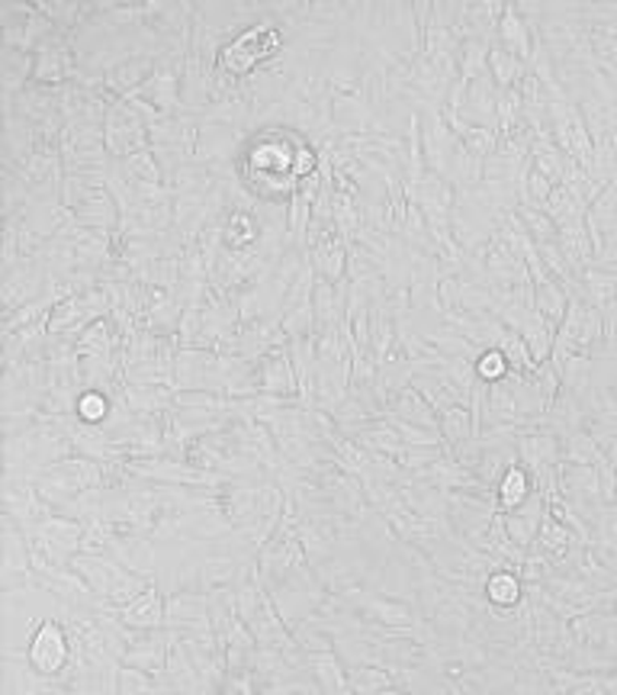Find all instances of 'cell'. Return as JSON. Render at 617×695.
Instances as JSON below:
<instances>
[{
	"label": "cell",
	"mask_w": 617,
	"mask_h": 695,
	"mask_svg": "<svg viewBox=\"0 0 617 695\" xmlns=\"http://www.w3.org/2000/svg\"><path fill=\"white\" fill-rule=\"evenodd\" d=\"M377 695H409V693H402V690H396V686H389V690H382V693Z\"/></svg>",
	"instance_id": "cell-31"
},
{
	"label": "cell",
	"mask_w": 617,
	"mask_h": 695,
	"mask_svg": "<svg viewBox=\"0 0 617 695\" xmlns=\"http://www.w3.org/2000/svg\"><path fill=\"white\" fill-rule=\"evenodd\" d=\"M306 258H309L316 277H325L332 284L347 281V242L341 236H329V239L316 242L312 249H306Z\"/></svg>",
	"instance_id": "cell-17"
},
{
	"label": "cell",
	"mask_w": 617,
	"mask_h": 695,
	"mask_svg": "<svg viewBox=\"0 0 617 695\" xmlns=\"http://www.w3.org/2000/svg\"><path fill=\"white\" fill-rule=\"evenodd\" d=\"M518 216L524 219V226H527V232L534 236V242H537V246H544V242H557V239H560L557 223L547 216V209H544V206H518Z\"/></svg>",
	"instance_id": "cell-30"
},
{
	"label": "cell",
	"mask_w": 617,
	"mask_h": 695,
	"mask_svg": "<svg viewBox=\"0 0 617 695\" xmlns=\"http://www.w3.org/2000/svg\"><path fill=\"white\" fill-rule=\"evenodd\" d=\"M527 61L518 58L515 52H509L505 46H492V55H489V75L492 81L499 84V91H509V88H522V81L527 78Z\"/></svg>",
	"instance_id": "cell-25"
},
{
	"label": "cell",
	"mask_w": 617,
	"mask_h": 695,
	"mask_svg": "<svg viewBox=\"0 0 617 695\" xmlns=\"http://www.w3.org/2000/svg\"><path fill=\"white\" fill-rule=\"evenodd\" d=\"M155 65H158V58H151V55H133V58H126L123 65H116V68L106 75V81H103V94L116 100L139 94L145 81L151 78Z\"/></svg>",
	"instance_id": "cell-12"
},
{
	"label": "cell",
	"mask_w": 617,
	"mask_h": 695,
	"mask_svg": "<svg viewBox=\"0 0 617 695\" xmlns=\"http://www.w3.org/2000/svg\"><path fill=\"white\" fill-rule=\"evenodd\" d=\"M537 493V487H534V477L524 470L522 464H515L505 477H502V483L495 487V502H499V512L502 515H509V512H515V509H522L527 499Z\"/></svg>",
	"instance_id": "cell-22"
},
{
	"label": "cell",
	"mask_w": 617,
	"mask_h": 695,
	"mask_svg": "<svg viewBox=\"0 0 617 695\" xmlns=\"http://www.w3.org/2000/svg\"><path fill=\"white\" fill-rule=\"evenodd\" d=\"M567 161H570V155L557 146L553 133H537L534 136V143H530V164H534V171H540L553 184H563Z\"/></svg>",
	"instance_id": "cell-19"
},
{
	"label": "cell",
	"mask_w": 617,
	"mask_h": 695,
	"mask_svg": "<svg viewBox=\"0 0 617 695\" xmlns=\"http://www.w3.org/2000/svg\"><path fill=\"white\" fill-rule=\"evenodd\" d=\"M151 136V149L184 151L196 158V136H199V116L191 113H174V116H161L148 126Z\"/></svg>",
	"instance_id": "cell-8"
},
{
	"label": "cell",
	"mask_w": 617,
	"mask_h": 695,
	"mask_svg": "<svg viewBox=\"0 0 617 695\" xmlns=\"http://www.w3.org/2000/svg\"><path fill=\"white\" fill-rule=\"evenodd\" d=\"M499 98H502V91H499V84L492 81V75H482V78H476L473 84L467 88L464 106H460V116H464L467 123L489 126V129L499 133ZM450 113H454V110H450Z\"/></svg>",
	"instance_id": "cell-10"
},
{
	"label": "cell",
	"mask_w": 617,
	"mask_h": 695,
	"mask_svg": "<svg viewBox=\"0 0 617 695\" xmlns=\"http://www.w3.org/2000/svg\"><path fill=\"white\" fill-rule=\"evenodd\" d=\"M181 78H184V61H174V58H158L151 78L142 84L139 94L133 98L148 100L161 116H174V113H184L181 106Z\"/></svg>",
	"instance_id": "cell-5"
},
{
	"label": "cell",
	"mask_w": 617,
	"mask_h": 695,
	"mask_svg": "<svg viewBox=\"0 0 617 695\" xmlns=\"http://www.w3.org/2000/svg\"><path fill=\"white\" fill-rule=\"evenodd\" d=\"M495 43L505 46L509 52H515L524 61H530V55H534V26H530V20L518 10V3H505V13L499 20Z\"/></svg>",
	"instance_id": "cell-16"
},
{
	"label": "cell",
	"mask_w": 617,
	"mask_h": 695,
	"mask_svg": "<svg viewBox=\"0 0 617 695\" xmlns=\"http://www.w3.org/2000/svg\"><path fill=\"white\" fill-rule=\"evenodd\" d=\"M422 146H425L427 171L447 178L450 174V158L460 146L454 129L444 119V106H427L422 110Z\"/></svg>",
	"instance_id": "cell-4"
},
{
	"label": "cell",
	"mask_w": 617,
	"mask_h": 695,
	"mask_svg": "<svg viewBox=\"0 0 617 695\" xmlns=\"http://www.w3.org/2000/svg\"><path fill=\"white\" fill-rule=\"evenodd\" d=\"M437 419H441V422H437L441 438H444V447H447L450 454H454L460 445H467V442H473L476 438V422H473L470 406L454 402V406H447Z\"/></svg>",
	"instance_id": "cell-21"
},
{
	"label": "cell",
	"mask_w": 617,
	"mask_h": 695,
	"mask_svg": "<svg viewBox=\"0 0 617 695\" xmlns=\"http://www.w3.org/2000/svg\"><path fill=\"white\" fill-rule=\"evenodd\" d=\"M476 377L482 384H489V387L492 384H502V380L512 377V364H509V357L499 348H482L476 354Z\"/></svg>",
	"instance_id": "cell-29"
},
{
	"label": "cell",
	"mask_w": 617,
	"mask_h": 695,
	"mask_svg": "<svg viewBox=\"0 0 617 695\" xmlns=\"http://www.w3.org/2000/svg\"><path fill=\"white\" fill-rule=\"evenodd\" d=\"M119 168L126 171L129 181H139V184H168L164 168H161V161H158V155H155L151 146L136 151V155H129L126 161H119Z\"/></svg>",
	"instance_id": "cell-28"
},
{
	"label": "cell",
	"mask_w": 617,
	"mask_h": 695,
	"mask_svg": "<svg viewBox=\"0 0 617 695\" xmlns=\"http://www.w3.org/2000/svg\"><path fill=\"white\" fill-rule=\"evenodd\" d=\"M75 415L81 425L88 429H106L110 415H113V394L103 390H84L78 402H75Z\"/></svg>",
	"instance_id": "cell-27"
},
{
	"label": "cell",
	"mask_w": 617,
	"mask_h": 695,
	"mask_svg": "<svg viewBox=\"0 0 617 695\" xmlns=\"http://www.w3.org/2000/svg\"><path fill=\"white\" fill-rule=\"evenodd\" d=\"M222 242L232 251H251L261 242L258 209H229L222 219Z\"/></svg>",
	"instance_id": "cell-18"
},
{
	"label": "cell",
	"mask_w": 617,
	"mask_h": 695,
	"mask_svg": "<svg viewBox=\"0 0 617 695\" xmlns=\"http://www.w3.org/2000/svg\"><path fill=\"white\" fill-rule=\"evenodd\" d=\"M168 653H171V631L168 628L139 631L136 641L129 645V650L123 653L119 663L123 666H133V670H142L148 676H158L168 666Z\"/></svg>",
	"instance_id": "cell-9"
},
{
	"label": "cell",
	"mask_w": 617,
	"mask_h": 695,
	"mask_svg": "<svg viewBox=\"0 0 617 695\" xmlns=\"http://www.w3.org/2000/svg\"><path fill=\"white\" fill-rule=\"evenodd\" d=\"M148 116L142 110H136L126 98L110 100L106 116H103V139H106V151L113 161H126L129 155L142 151L151 146L148 136Z\"/></svg>",
	"instance_id": "cell-2"
},
{
	"label": "cell",
	"mask_w": 617,
	"mask_h": 695,
	"mask_svg": "<svg viewBox=\"0 0 617 695\" xmlns=\"http://www.w3.org/2000/svg\"><path fill=\"white\" fill-rule=\"evenodd\" d=\"M254 387L258 394H271V397H299V377L293 367L289 345L274 348L254 364Z\"/></svg>",
	"instance_id": "cell-6"
},
{
	"label": "cell",
	"mask_w": 617,
	"mask_h": 695,
	"mask_svg": "<svg viewBox=\"0 0 617 695\" xmlns=\"http://www.w3.org/2000/svg\"><path fill=\"white\" fill-rule=\"evenodd\" d=\"M547 512H550L547 497H544V493H534V497L524 502L522 509H515V512L505 515V532H509V538L518 547H524V550H530L534 542H537V535H540V528H544Z\"/></svg>",
	"instance_id": "cell-13"
},
{
	"label": "cell",
	"mask_w": 617,
	"mask_h": 695,
	"mask_svg": "<svg viewBox=\"0 0 617 695\" xmlns=\"http://www.w3.org/2000/svg\"><path fill=\"white\" fill-rule=\"evenodd\" d=\"M570 303L572 294L567 290V284H560L557 277L547 281V284H540V287H534V306H537V312H540L553 329L563 326V319H567V312H570Z\"/></svg>",
	"instance_id": "cell-24"
},
{
	"label": "cell",
	"mask_w": 617,
	"mask_h": 695,
	"mask_svg": "<svg viewBox=\"0 0 617 695\" xmlns=\"http://www.w3.org/2000/svg\"><path fill=\"white\" fill-rule=\"evenodd\" d=\"M492 39H467L457 49V68H460V81L473 84L476 78L489 75V55H492Z\"/></svg>",
	"instance_id": "cell-26"
},
{
	"label": "cell",
	"mask_w": 617,
	"mask_h": 695,
	"mask_svg": "<svg viewBox=\"0 0 617 695\" xmlns=\"http://www.w3.org/2000/svg\"><path fill=\"white\" fill-rule=\"evenodd\" d=\"M251 133L236 129V126H222V123H206L199 119V136H196V161L206 168H226L238 164L244 143Z\"/></svg>",
	"instance_id": "cell-3"
},
{
	"label": "cell",
	"mask_w": 617,
	"mask_h": 695,
	"mask_svg": "<svg viewBox=\"0 0 617 695\" xmlns=\"http://www.w3.org/2000/svg\"><path fill=\"white\" fill-rule=\"evenodd\" d=\"M26 666L43 680H61L68 666L75 663V638L65 625V618H43L23 650Z\"/></svg>",
	"instance_id": "cell-1"
},
{
	"label": "cell",
	"mask_w": 617,
	"mask_h": 695,
	"mask_svg": "<svg viewBox=\"0 0 617 695\" xmlns=\"http://www.w3.org/2000/svg\"><path fill=\"white\" fill-rule=\"evenodd\" d=\"M209 612H213V596L209 593H199V590L171 593L168 596V608H164V628H174V631H203V628H213Z\"/></svg>",
	"instance_id": "cell-7"
},
{
	"label": "cell",
	"mask_w": 617,
	"mask_h": 695,
	"mask_svg": "<svg viewBox=\"0 0 617 695\" xmlns=\"http://www.w3.org/2000/svg\"><path fill=\"white\" fill-rule=\"evenodd\" d=\"M382 415H386V419H399V422H412V425H422V429H437V422H441L437 412L427 406L425 397H422L415 387L402 390L399 397L386 406ZM437 432H441V429H437Z\"/></svg>",
	"instance_id": "cell-20"
},
{
	"label": "cell",
	"mask_w": 617,
	"mask_h": 695,
	"mask_svg": "<svg viewBox=\"0 0 617 695\" xmlns=\"http://www.w3.org/2000/svg\"><path fill=\"white\" fill-rule=\"evenodd\" d=\"M75 219L81 226H88V229L116 236V229H119V203L110 194V187H96V191H91L88 197L78 203Z\"/></svg>",
	"instance_id": "cell-14"
},
{
	"label": "cell",
	"mask_w": 617,
	"mask_h": 695,
	"mask_svg": "<svg viewBox=\"0 0 617 695\" xmlns=\"http://www.w3.org/2000/svg\"><path fill=\"white\" fill-rule=\"evenodd\" d=\"M589 200L582 197V194H575V191H570V187H557L553 194H550V200H547V216L557 223V232L563 229V226H572V223H585L589 219Z\"/></svg>",
	"instance_id": "cell-23"
},
{
	"label": "cell",
	"mask_w": 617,
	"mask_h": 695,
	"mask_svg": "<svg viewBox=\"0 0 617 695\" xmlns=\"http://www.w3.org/2000/svg\"><path fill=\"white\" fill-rule=\"evenodd\" d=\"M482 596L489 602V608L495 612H515L524 605V577L512 567H502V570H492L482 583Z\"/></svg>",
	"instance_id": "cell-15"
},
{
	"label": "cell",
	"mask_w": 617,
	"mask_h": 695,
	"mask_svg": "<svg viewBox=\"0 0 617 695\" xmlns=\"http://www.w3.org/2000/svg\"><path fill=\"white\" fill-rule=\"evenodd\" d=\"M133 631H158L164 628V608H168V596L161 586H148L142 596L133 599L129 605H110Z\"/></svg>",
	"instance_id": "cell-11"
}]
</instances>
